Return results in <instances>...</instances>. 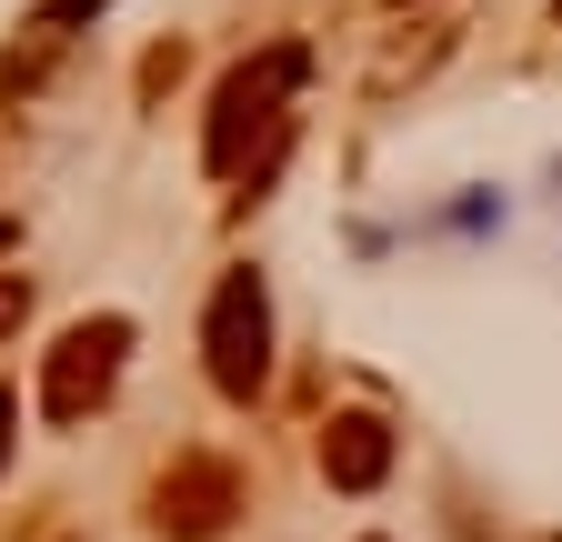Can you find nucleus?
Listing matches in <instances>:
<instances>
[{"label": "nucleus", "instance_id": "nucleus-5", "mask_svg": "<svg viewBox=\"0 0 562 542\" xmlns=\"http://www.w3.org/2000/svg\"><path fill=\"white\" fill-rule=\"evenodd\" d=\"M322 472H331V493H372L382 472H392V432H382L372 413L322 422Z\"/></svg>", "mask_w": 562, "mask_h": 542}, {"label": "nucleus", "instance_id": "nucleus-1", "mask_svg": "<svg viewBox=\"0 0 562 542\" xmlns=\"http://www.w3.org/2000/svg\"><path fill=\"white\" fill-rule=\"evenodd\" d=\"M302 81H312V50H302V41H271L261 60H241V71L211 91L201 161H211V171H241V161H251V131H261V142H281V101H292Z\"/></svg>", "mask_w": 562, "mask_h": 542}, {"label": "nucleus", "instance_id": "nucleus-6", "mask_svg": "<svg viewBox=\"0 0 562 542\" xmlns=\"http://www.w3.org/2000/svg\"><path fill=\"white\" fill-rule=\"evenodd\" d=\"M21 312H31V282H0V331H11Z\"/></svg>", "mask_w": 562, "mask_h": 542}, {"label": "nucleus", "instance_id": "nucleus-3", "mask_svg": "<svg viewBox=\"0 0 562 542\" xmlns=\"http://www.w3.org/2000/svg\"><path fill=\"white\" fill-rule=\"evenodd\" d=\"M241 512V472L211 462V452H181L161 483H151V532L161 542H222Z\"/></svg>", "mask_w": 562, "mask_h": 542}, {"label": "nucleus", "instance_id": "nucleus-4", "mask_svg": "<svg viewBox=\"0 0 562 542\" xmlns=\"http://www.w3.org/2000/svg\"><path fill=\"white\" fill-rule=\"evenodd\" d=\"M121 352H131V321H121V312H101V321H81V331H60L50 382H41V413H50V422H81L91 402L121 382Z\"/></svg>", "mask_w": 562, "mask_h": 542}, {"label": "nucleus", "instance_id": "nucleus-8", "mask_svg": "<svg viewBox=\"0 0 562 542\" xmlns=\"http://www.w3.org/2000/svg\"><path fill=\"white\" fill-rule=\"evenodd\" d=\"M392 11H412V0H392Z\"/></svg>", "mask_w": 562, "mask_h": 542}, {"label": "nucleus", "instance_id": "nucleus-7", "mask_svg": "<svg viewBox=\"0 0 562 542\" xmlns=\"http://www.w3.org/2000/svg\"><path fill=\"white\" fill-rule=\"evenodd\" d=\"M0 251H11V222H0Z\"/></svg>", "mask_w": 562, "mask_h": 542}, {"label": "nucleus", "instance_id": "nucleus-9", "mask_svg": "<svg viewBox=\"0 0 562 542\" xmlns=\"http://www.w3.org/2000/svg\"><path fill=\"white\" fill-rule=\"evenodd\" d=\"M552 11H562V0H552Z\"/></svg>", "mask_w": 562, "mask_h": 542}, {"label": "nucleus", "instance_id": "nucleus-2", "mask_svg": "<svg viewBox=\"0 0 562 542\" xmlns=\"http://www.w3.org/2000/svg\"><path fill=\"white\" fill-rule=\"evenodd\" d=\"M201 362L232 402H251L271 382V292H261V271H222V292L201 312Z\"/></svg>", "mask_w": 562, "mask_h": 542}]
</instances>
